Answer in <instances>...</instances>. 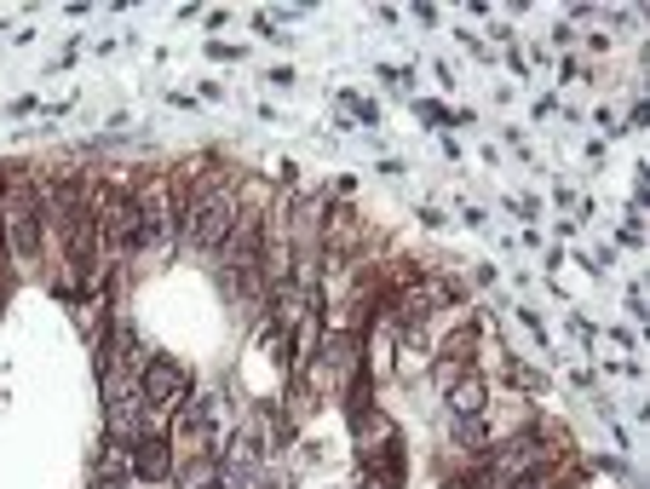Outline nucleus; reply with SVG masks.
Listing matches in <instances>:
<instances>
[{
    "label": "nucleus",
    "instance_id": "3",
    "mask_svg": "<svg viewBox=\"0 0 650 489\" xmlns=\"http://www.w3.org/2000/svg\"><path fill=\"white\" fill-rule=\"evenodd\" d=\"M139 397H144V409L167 415V409H178L190 397V374L178 363H167V358H150L144 374H139Z\"/></svg>",
    "mask_w": 650,
    "mask_h": 489
},
{
    "label": "nucleus",
    "instance_id": "8",
    "mask_svg": "<svg viewBox=\"0 0 650 489\" xmlns=\"http://www.w3.org/2000/svg\"><path fill=\"white\" fill-rule=\"evenodd\" d=\"M450 409H455V415H478V409H484V386H478V381L450 386Z\"/></svg>",
    "mask_w": 650,
    "mask_h": 489
},
{
    "label": "nucleus",
    "instance_id": "4",
    "mask_svg": "<svg viewBox=\"0 0 650 489\" xmlns=\"http://www.w3.org/2000/svg\"><path fill=\"white\" fill-rule=\"evenodd\" d=\"M259 213H236V225H231V236H225V254H231V271H242L254 282V265H259Z\"/></svg>",
    "mask_w": 650,
    "mask_h": 489
},
{
    "label": "nucleus",
    "instance_id": "5",
    "mask_svg": "<svg viewBox=\"0 0 650 489\" xmlns=\"http://www.w3.org/2000/svg\"><path fill=\"white\" fill-rule=\"evenodd\" d=\"M132 473H139V478H167L173 473V450L162 438H139V443H132Z\"/></svg>",
    "mask_w": 650,
    "mask_h": 489
},
{
    "label": "nucleus",
    "instance_id": "6",
    "mask_svg": "<svg viewBox=\"0 0 650 489\" xmlns=\"http://www.w3.org/2000/svg\"><path fill=\"white\" fill-rule=\"evenodd\" d=\"M213 489H282V478H271L265 466H219V478H213Z\"/></svg>",
    "mask_w": 650,
    "mask_h": 489
},
{
    "label": "nucleus",
    "instance_id": "1",
    "mask_svg": "<svg viewBox=\"0 0 650 489\" xmlns=\"http://www.w3.org/2000/svg\"><path fill=\"white\" fill-rule=\"evenodd\" d=\"M236 190L231 185H201L190 196V208H185V236L196 242V248H225V236L236 225Z\"/></svg>",
    "mask_w": 650,
    "mask_h": 489
},
{
    "label": "nucleus",
    "instance_id": "2",
    "mask_svg": "<svg viewBox=\"0 0 650 489\" xmlns=\"http://www.w3.org/2000/svg\"><path fill=\"white\" fill-rule=\"evenodd\" d=\"M173 438L185 443L190 455H213L219 443V397L213 392H201V397H185V409H178V427H173Z\"/></svg>",
    "mask_w": 650,
    "mask_h": 489
},
{
    "label": "nucleus",
    "instance_id": "7",
    "mask_svg": "<svg viewBox=\"0 0 650 489\" xmlns=\"http://www.w3.org/2000/svg\"><path fill=\"white\" fill-rule=\"evenodd\" d=\"M121 473H132V443L109 438V450L98 455V478H121Z\"/></svg>",
    "mask_w": 650,
    "mask_h": 489
}]
</instances>
